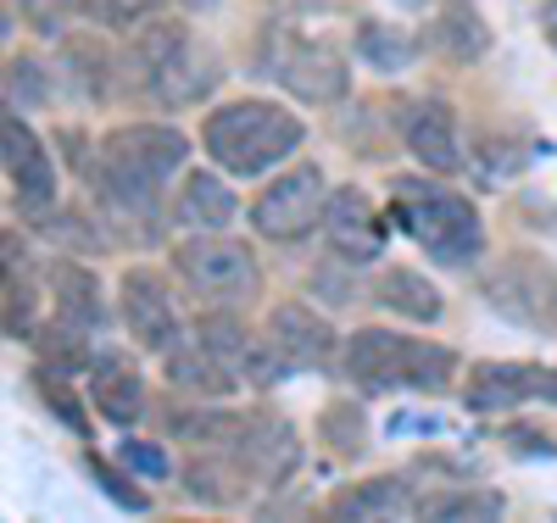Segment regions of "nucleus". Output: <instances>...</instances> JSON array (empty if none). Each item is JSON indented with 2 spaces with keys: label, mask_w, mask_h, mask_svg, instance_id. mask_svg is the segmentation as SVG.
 <instances>
[{
  "label": "nucleus",
  "mask_w": 557,
  "mask_h": 523,
  "mask_svg": "<svg viewBox=\"0 0 557 523\" xmlns=\"http://www.w3.org/2000/svg\"><path fill=\"white\" fill-rule=\"evenodd\" d=\"M96 151L101 157L89 162L96 196L112 212H123L128 223H151L162 184L190 162V139H184L178 128H162V123H123V128H112L101 139Z\"/></svg>",
  "instance_id": "1"
},
{
  "label": "nucleus",
  "mask_w": 557,
  "mask_h": 523,
  "mask_svg": "<svg viewBox=\"0 0 557 523\" xmlns=\"http://www.w3.org/2000/svg\"><path fill=\"white\" fill-rule=\"evenodd\" d=\"M307 139L301 117L278 101H262V95H246V101L212 107L201 123V151L228 173V178H262L285 162L296 146Z\"/></svg>",
  "instance_id": "2"
},
{
  "label": "nucleus",
  "mask_w": 557,
  "mask_h": 523,
  "mask_svg": "<svg viewBox=\"0 0 557 523\" xmlns=\"http://www.w3.org/2000/svg\"><path fill=\"white\" fill-rule=\"evenodd\" d=\"M391 212L412 240L446 267H462L485 251V223H480L474 201H462L457 189H446L435 178H396L391 184Z\"/></svg>",
  "instance_id": "3"
},
{
  "label": "nucleus",
  "mask_w": 557,
  "mask_h": 523,
  "mask_svg": "<svg viewBox=\"0 0 557 523\" xmlns=\"http://www.w3.org/2000/svg\"><path fill=\"white\" fill-rule=\"evenodd\" d=\"M134 57H139V78L157 95L162 107H196L218 89L223 62L207 39H196L184 23H146L134 39Z\"/></svg>",
  "instance_id": "4"
},
{
  "label": "nucleus",
  "mask_w": 557,
  "mask_h": 523,
  "mask_svg": "<svg viewBox=\"0 0 557 523\" xmlns=\"http://www.w3.org/2000/svg\"><path fill=\"white\" fill-rule=\"evenodd\" d=\"M173 267L190 290L212 307H246L262 290V273L246 240H228L223 228H201L173 246Z\"/></svg>",
  "instance_id": "5"
},
{
  "label": "nucleus",
  "mask_w": 557,
  "mask_h": 523,
  "mask_svg": "<svg viewBox=\"0 0 557 523\" xmlns=\"http://www.w3.org/2000/svg\"><path fill=\"white\" fill-rule=\"evenodd\" d=\"M323 207H330V184H323V167L318 162H296L278 173L262 196L251 201V223L262 240H278V246H296L323 223Z\"/></svg>",
  "instance_id": "6"
},
{
  "label": "nucleus",
  "mask_w": 557,
  "mask_h": 523,
  "mask_svg": "<svg viewBox=\"0 0 557 523\" xmlns=\"http://www.w3.org/2000/svg\"><path fill=\"white\" fill-rule=\"evenodd\" d=\"M0 151H7V178H12V207L28 228L57 223L62 189H57V162L39 146V134L7 112V128H0Z\"/></svg>",
  "instance_id": "7"
},
{
  "label": "nucleus",
  "mask_w": 557,
  "mask_h": 523,
  "mask_svg": "<svg viewBox=\"0 0 557 523\" xmlns=\"http://www.w3.org/2000/svg\"><path fill=\"white\" fill-rule=\"evenodd\" d=\"M268 73L278 78V89H290L296 101H307V107L341 101L346 84H351L335 45L307 39V34H273L268 39Z\"/></svg>",
  "instance_id": "8"
},
{
  "label": "nucleus",
  "mask_w": 557,
  "mask_h": 523,
  "mask_svg": "<svg viewBox=\"0 0 557 523\" xmlns=\"http://www.w3.org/2000/svg\"><path fill=\"white\" fill-rule=\"evenodd\" d=\"M196 340L235 378H246V385H257V390H273L278 378L290 373V357L273 346V335H257V328H246L235 312H207L196 323Z\"/></svg>",
  "instance_id": "9"
},
{
  "label": "nucleus",
  "mask_w": 557,
  "mask_h": 523,
  "mask_svg": "<svg viewBox=\"0 0 557 523\" xmlns=\"http://www.w3.org/2000/svg\"><path fill=\"white\" fill-rule=\"evenodd\" d=\"M485 296H491V307H502L513 323L541 328V335H546V328H557V262L530 257V251L507 257L485 278Z\"/></svg>",
  "instance_id": "10"
},
{
  "label": "nucleus",
  "mask_w": 557,
  "mask_h": 523,
  "mask_svg": "<svg viewBox=\"0 0 557 523\" xmlns=\"http://www.w3.org/2000/svg\"><path fill=\"white\" fill-rule=\"evenodd\" d=\"M469 412H513L530 401H557V368L546 362H480L462 378Z\"/></svg>",
  "instance_id": "11"
},
{
  "label": "nucleus",
  "mask_w": 557,
  "mask_h": 523,
  "mask_svg": "<svg viewBox=\"0 0 557 523\" xmlns=\"http://www.w3.org/2000/svg\"><path fill=\"white\" fill-rule=\"evenodd\" d=\"M412 357H418V340L396 335V328H357V335L346 340V351H341L346 378L368 396L412 385Z\"/></svg>",
  "instance_id": "12"
},
{
  "label": "nucleus",
  "mask_w": 557,
  "mask_h": 523,
  "mask_svg": "<svg viewBox=\"0 0 557 523\" xmlns=\"http://www.w3.org/2000/svg\"><path fill=\"white\" fill-rule=\"evenodd\" d=\"M117 307H123V328L134 335V346L146 351H173L178 346V307L168 296V284L146 267H128L123 273V290H117Z\"/></svg>",
  "instance_id": "13"
},
{
  "label": "nucleus",
  "mask_w": 557,
  "mask_h": 523,
  "mask_svg": "<svg viewBox=\"0 0 557 523\" xmlns=\"http://www.w3.org/2000/svg\"><path fill=\"white\" fill-rule=\"evenodd\" d=\"M323 240L341 262H374L385 251V212L368 201V189L346 184L330 189V207H323Z\"/></svg>",
  "instance_id": "14"
},
{
  "label": "nucleus",
  "mask_w": 557,
  "mask_h": 523,
  "mask_svg": "<svg viewBox=\"0 0 557 523\" xmlns=\"http://www.w3.org/2000/svg\"><path fill=\"white\" fill-rule=\"evenodd\" d=\"M396 128L407 139V151L424 162L430 173H451L462 162V146H457V117L446 101L435 95H418V101H401L396 107Z\"/></svg>",
  "instance_id": "15"
},
{
  "label": "nucleus",
  "mask_w": 557,
  "mask_h": 523,
  "mask_svg": "<svg viewBox=\"0 0 557 523\" xmlns=\"http://www.w3.org/2000/svg\"><path fill=\"white\" fill-rule=\"evenodd\" d=\"M268 335H273L278 351L290 357V368H330L335 351H341L335 323L323 312H312V307H301V301H278L268 312Z\"/></svg>",
  "instance_id": "16"
},
{
  "label": "nucleus",
  "mask_w": 557,
  "mask_h": 523,
  "mask_svg": "<svg viewBox=\"0 0 557 523\" xmlns=\"http://www.w3.org/2000/svg\"><path fill=\"white\" fill-rule=\"evenodd\" d=\"M235 451L262 485H278V480H290L296 462H301V446H296V429L285 418H273V412H251L240 418V435H235Z\"/></svg>",
  "instance_id": "17"
},
{
  "label": "nucleus",
  "mask_w": 557,
  "mask_h": 523,
  "mask_svg": "<svg viewBox=\"0 0 557 523\" xmlns=\"http://www.w3.org/2000/svg\"><path fill=\"white\" fill-rule=\"evenodd\" d=\"M89 401L112 429H128V423L146 418V378L134 373L128 357H96L89 362Z\"/></svg>",
  "instance_id": "18"
},
{
  "label": "nucleus",
  "mask_w": 557,
  "mask_h": 523,
  "mask_svg": "<svg viewBox=\"0 0 557 523\" xmlns=\"http://www.w3.org/2000/svg\"><path fill=\"white\" fill-rule=\"evenodd\" d=\"M173 223L190 228V234L228 228V223H235V189H228L218 173H196L190 167L178 178V189H173Z\"/></svg>",
  "instance_id": "19"
},
{
  "label": "nucleus",
  "mask_w": 557,
  "mask_h": 523,
  "mask_svg": "<svg viewBox=\"0 0 557 523\" xmlns=\"http://www.w3.org/2000/svg\"><path fill=\"white\" fill-rule=\"evenodd\" d=\"M51 301H57V317L84 328V335H96V328L107 323V301H101V278L78 267V262H51Z\"/></svg>",
  "instance_id": "20"
},
{
  "label": "nucleus",
  "mask_w": 557,
  "mask_h": 523,
  "mask_svg": "<svg viewBox=\"0 0 557 523\" xmlns=\"http://www.w3.org/2000/svg\"><path fill=\"white\" fill-rule=\"evenodd\" d=\"M430 45H435L446 62L474 67V62L491 51V28H485V17L469 7V0H441V17H435V28H430Z\"/></svg>",
  "instance_id": "21"
},
{
  "label": "nucleus",
  "mask_w": 557,
  "mask_h": 523,
  "mask_svg": "<svg viewBox=\"0 0 557 523\" xmlns=\"http://www.w3.org/2000/svg\"><path fill=\"white\" fill-rule=\"evenodd\" d=\"M412 512V480L401 473H380L368 485H351L330 501V518H401Z\"/></svg>",
  "instance_id": "22"
},
{
  "label": "nucleus",
  "mask_w": 557,
  "mask_h": 523,
  "mask_svg": "<svg viewBox=\"0 0 557 523\" xmlns=\"http://www.w3.org/2000/svg\"><path fill=\"white\" fill-rule=\"evenodd\" d=\"M257 473L228 451V457H196L190 468H184V485H190V496H201L207 507H228V501H240L251 490Z\"/></svg>",
  "instance_id": "23"
},
{
  "label": "nucleus",
  "mask_w": 557,
  "mask_h": 523,
  "mask_svg": "<svg viewBox=\"0 0 557 523\" xmlns=\"http://www.w3.org/2000/svg\"><path fill=\"white\" fill-rule=\"evenodd\" d=\"M168 378H173V390H190V396H235V385H240V378L235 373H228L201 340L190 346V351H184V346H173L168 351Z\"/></svg>",
  "instance_id": "24"
},
{
  "label": "nucleus",
  "mask_w": 557,
  "mask_h": 523,
  "mask_svg": "<svg viewBox=\"0 0 557 523\" xmlns=\"http://www.w3.org/2000/svg\"><path fill=\"white\" fill-rule=\"evenodd\" d=\"M374 296H380V307H391V312H401L412 323H435L441 317V290L424 273H412V267H385L380 284H374Z\"/></svg>",
  "instance_id": "25"
},
{
  "label": "nucleus",
  "mask_w": 557,
  "mask_h": 523,
  "mask_svg": "<svg viewBox=\"0 0 557 523\" xmlns=\"http://www.w3.org/2000/svg\"><path fill=\"white\" fill-rule=\"evenodd\" d=\"M357 51L374 62L380 73H401V67L418 57V39H412L407 28L385 23V17H362V23H357Z\"/></svg>",
  "instance_id": "26"
},
{
  "label": "nucleus",
  "mask_w": 557,
  "mask_h": 523,
  "mask_svg": "<svg viewBox=\"0 0 557 523\" xmlns=\"http://www.w3.org/2000/svg\"><path fill=\"white\" fill-rule=\"evenodd\" d=\"M34 278H28V262H23V246H12L7 234V335L12 340H28L34 335Z\"/></svg>",
  "instance_id": "27"
},
{
  "label": "nucleus",
  "mask_w": 557,
  "mask_h": 523,
  "mask_svg": "<svg viewBox=\"0 0 557 523\" xmlns=\"http://www.w3.org/2000/svg\"><path fill=\"white\" fill-rule=\"evenodd\" d=\"M318 435H323V446H330V451L357 457V451H362V440H368V418H362L351 401H335V407H323Z\"/></svg>",
  "instance_id": "28"
},
{
  "label": "nucleus",
  "mask_w": 557,
  "mask_h": 523,
  "mask_svg": "<svg viewBox=\"0 0 557 523\" xmlns=\"http://www.w3.org/2000/svg\"><path fill=\"white\" fill-rule=\"evenodd\" d=\"M457 385V351L435 346V340H418V357H412V390L424 396H441Z\"/></svg>",
  "instance_id": "29"
},
{
  "label": "nucleus",
  "mask_w": 557,
  "mask_h": 523,
  "mask_svg": "<svg viewBox=\"0 0 557 523\" xmlns=\"http://www.w3.org/2000/svg\"><path fill=\"white\" fill-rule=\"evenodd\" d=\"M418 512H424V518H502L507 501L496 490H462V496H435Z\"/></svg>",
  "instance_id": "30"
},
{
  "label": "nucleus",
  "mask_w": 557,
  "mask_h": 523,
  "mask_svg": "<svg viewBox=\"0 0 557 523\" xmlns=\"http://www.w3.org/2000/svg\"><path fill=\"white\" fill-rule=\"evenodd\" d=\"M78 7L101 28H139V23H151V12L162 7V0H78Z\"/></svg>",
  "instance_id": "31"
},
{
  "label": "nucleus",
  "mask_w": 557,
  "mask_h": 523,
  "mask_svg": "<svg viewBox=\"0 0 557 523\" xmlns=\"http://www.w3.org/2000/svg\"><path fill=\"white\" fill-rule=\"evenodd\" d=\"M117 457H123L128 473H139V480H168V473H173L168 451H162V446H146V440H123Z\"/></svg>",
  "instance_id": "32"
},
{
  "label": "nucleus",
  "mask_w": 557,
  "mask_h": 523,
  "mask_svg": "<svg viewBox=\"0 0 557 523\" xmlns=\"http://www.w3.org/2000/svg\"><path fill=\"white\" fill-rule=\"evenodd\" d=\"M89 473H96V485H101V490H112V501H117L123 512H146V507H151V501H146V490H134L112 462H101V457H96V462H89Z\"/></svg>",
  "instance_id": "33"
},
{
  "label": "nucleus",
  "mask_w": 557,
  "mask_h": 523,
  "mask_svg": "<svg viewBox=\"0 0 557 523\" xmlns=\"http://www.w3.org/2000/svg\"><path fill=\"white\" fill-rule=\"evenodd\" d=\"M39 396H45V401H51L57 412H62V423H67V429H73V435H84V423H89V418L78 412V401L67 396V385H62V378H57L51 368H39Z\"/></svg>",
  "instance_id": "34"
},
{
  "label": "nucleus",
  "mask_w": 557,
  "mask_h": 523,
  "mask_svg": "<svg viewBox=\"0 0 557 523\" xmlns=\"http://www.w3.org/2000/svg\"><path fill=\"white\" fill-rule=\"evenodd\" d=\"M12 7L28 17V28H39V34H57V28L67 23V12L78 7V0H12Z\"/></svg>",
  "instance_id": "35"
},
{
  "label": "nucleus",
  "mask_w": 557,
  "mask_h": 523,
  "mask_svg": "<svg viewBox=\"0 0 557 523\" xmlns=\"http://www.w3.org/2000/svg\"><path fill=\"white\" fill-rule=\"evenodd\" d=\"M67 57H73L67 67L84 78V95H101V89H107V62L96 67V51H89V39H67Z\"/></svg>",
  "instance_id": "36"
},
{
  "label": "nucleus",
  "mask_w": 557,
  "mask_h": 523,
  "mask_svg": "<svg viewBox=\"0 0 557 523\" xmlns=\"http://www.w3.org/2000/svg\"><path fill=\"white\" fill-rule=\"evenodd\" d=\"M541 23H546V39L557 45V0H546V12H541Z\"/></svg>",
  "instance_id": "37"
},
{
  "label": "nucleus",
  "mask_w": 557,
  "mask_h": 523,
  "mask_svg": "<svg viewBox=\"0 0 557 523\" xmlns=\"http://www.w3.org/2000/svg\"><path fill=\"white\" fill-rule=\"evenodd\" d=\"M173 7H184V12H212L218 0H173Z\"/></svg>",
  "instance_id": "38"
}]
</instances>
